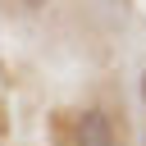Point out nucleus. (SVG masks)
Segmentation results:
<instances>
[{"instance_id": "1", "label": "nucleus", "mask_w": 146, "mask_h": 146, "mask_svg": "<svg viewBox=\"0 0 146 146\" xmlns=\"http://www.w3.org/2000/svg\"><path fill=\"white\" fill-rule=\"evenodd\" d=\"M73 146H114V123L105 110H82L73 119Z\"/></svg>"}, {"instance_id": "2", "label": "nucleus", "mask_w": 146, "mask_h": 146, "mask_svg": "<svg viewBox=\"0 0 146 146\" xmlns=\"http://www.w3.org/2000/svg\"><path fill=\"white\" fill-rule=\"evenodd\" d=\"M18 5H23V9H46L50 0H18Z\"/></svg>"}, {"instance_id": "3", "label": "nucleus", "mask_w": 146, "mask_h": 146, "mask_svg": "<svg viewBox=\"0 0 146 146\" xmlns=\"http://www.w3.org/2000/svg\"><path fill=\"white\" fill-rule=\"evenodd\" d=\"M141 96H146V73H141Z\"/></svg>"}]
</instances>
